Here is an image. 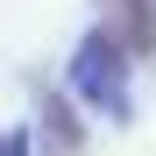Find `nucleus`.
<instances>
[{
    "mask_svg": "<svg viewBox=\"0 0 156 156\" xmlns=\"http://www.w3.org/2000/svg\"><path fill=\"white\" fill-rule=\"evenodd\" d=\"M71 85L85 92L92 107L128 114V50H121L107 29H92L85 43H78V57H71Z\"/></svg>",
    "mask_w": 156,
    "mask_h": 156,
    "instance_id": "1",
    "label": "nucleus"
},
{
    "mask_svg": "<svg viewBox=\"0 0 156 156\" xmlns=\"http://www.w3.org/2000/svg\"><path fill=\"white\" fill-rule=\"evenodd\" d=\"M107 14H114V43L128 50V57H142V50L156 43V21H149V0H107Z\"/></svg>",
    "mask_w": 156,
    "mask_h": 156,
    "instance_id": "2",
    "label": "nucleus"
},
{
    "mask_svg": "<svg viewBox=\"0 0 156 156\" xmlns=\"http://www.w3.org/2000/svg\"><path fill=\"white\" fill-rule=\"evenodd\" d=\"M43 128H50V142H57L50 156H78V121H64V99L57 92L43 99Z\"/></svg>",
    "mask_w": 156,
    "mask_h": 156,
    "instance_id": "3",
    "label": "nucleus"
}]
</instances>
